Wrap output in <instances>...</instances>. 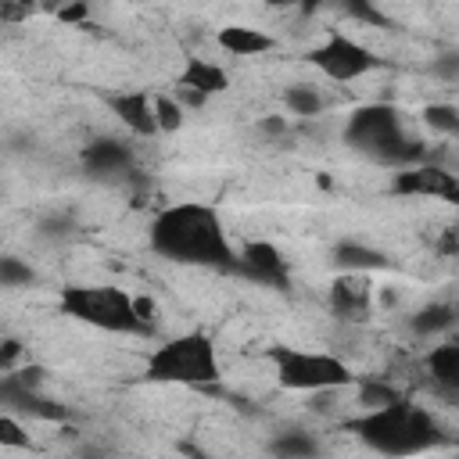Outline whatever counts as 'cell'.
Returning <instances> with one entry per match:
<instances>
[{"label":"cell","instance_id":"obj_22","mask_svg":"<svg viewBox=\"0 0 459 459\" xmlns=\"http://www.w3.org/2000/svg\"><path fill=\"white\" fill-rule=\"evenodd\" d=\"M423 122H427V129L452 136V133H459V108H452V104H427L423 108Z\"/></svg>","mask_w":459,"mask_h":459},{"label":"cell","instance_id":"obj_9","mask_svg":"<svg viewBox=\"0 0 459 459\" xmlns=\"http://www.w3.org/2000/svg\"><path fill=\"white\" fill-rule=\"evenodd\" d=\"M0 402L7 405L11 416H29V420H47V423H61L65 420V405L47 398L39 387H25L14 377H0Z\"/></svg>","mask_w":459,"mask_h":459},{"label":"cell","instance_id":"obj_13","mask_svg":"<svg viewBox=\"0 0 459 459\" xmlns=\"http://www.w3.org/2000/svg\"><path fill=\"white\" fill-rule=\"evenodd\" d=\"M111 111L122 118L126 129H133L136 136H154L158 129V115H154V97H147L143 90H129L111 97Z\"/></svg>","mask_w":459,"mask_h":459},{"label":"cell","instance_id":"obj_27","mask_svg":"<svg viewBox=\"0 0 459 459\" xmlns=\"http://www.w3.org/2000/svg\"><path fill=\"white\" fill-rule=\"evenodd\" d=\"M434 72L445 75V79H459V54H441L434 61Z\"/></svg>","mask_w":459,"mask_h":459},{"label":"cell","instance_id":"obj_19","mask_svg":"<svg viewBox=\"0 0 459 459\" xmlns=\"http://www.w3.org/2000/svg\"><path fill=\"white\" fill-rule=\"evenodd\" d=\"M455 323V312H452V305H445V301H434V305H423L412 319H409V326L416 330V333H441V330H448Z\"/></svg>","mask_w":459,"mask_h":459},{"label":"cell","instance_id":"obj_4","mask_svg":"<svg viewBox=\"0 0 459 459\" xmlns=\"http://www.w3.org/2000/svg\"><path fill=\"white\" fill-rule=\"evenodd\" d=\"M219 377V355L208 333H179L147 355V380L154 384L212 387Z\"/></svg>","mask_w":459,"mask_h":459},{"label":"cell","instance_id":"obj_7","mask_svg":"<svg viewBox=\"0 0 459 459\" xmlns=\"http://www.w3.org/2000/svg\"><path fill=\"white\" fill-rule=\"evenodd\" d=\"M308 57L323 75H330L337 82H351V79L380 68V57H373V50H366L359 39H351L344 32H330Z\"/></svg>","mask_w":459,"mask_h":459},{"label":"cell","instance_id":"obj_21","mask_svg":"<svg viewBox=\"0 0 459 459\" xmlns=\"http://www.w3.org/2000/svg\"><path fill=\"white\" fill-rule=\"evenodd\" d=\"M402 394L391 387V384H384V380H362L359 384V405L366 409V412H373V409H384V405H391V402H398Z\"/></svg>","mask_w":459,"mask_h":459},{"label":"cell","instance_id":"obj_10","mask_svg":"<svg viewBox=\"0 0 459 459\" xmlns=\"http://www.w3.org/2000/svg\"><path fill=\"white\" fill-rule=\"evenodd\" d=\"M240 276L255 280V283H269V287H283L287 283V262L283 255L269 244V240H251L240 247Z\"/></svg>","mask_w":459,"mask_h":459},{"label":"cell","instance_id":"obj_14","mask_svg":"<svg viewBox=\"0 0 459 459\" xmlns=\"http://www.w3.org/2000/svg\"><path fill=\"white\" fill-rule=\"evenodd\" d=\"M219 47L233 57H255V54H269L276 47V39L262 29H251V25H222L215 32Z\"/></svg>","mask_w":459,"mask_h":459},{"label":"cell","instance_id":"obj_20","mask_svg":"<svg viewBox=\"0 0 459 459\" xmlns=\"http://www.w3.org/2000/svg\"><path fill=\"white\" fill-rule=\"evenodd\" d=\"M283 100H287V108H290L294 115H319V111H323V97H319L316 86H308V82L287 86Z\"/></svg>","mask_w":459,"mask_h":459},{"label":"cell","instance_id":"obj_29","mask_svg":"<svg viewBox=\"0 0 459 459\" xmlns=\"http://www.w3.org/2000/svg\"><path fill=\"white\" fill-rule=\"evenodd\" d=\"M348 11H351V14H359V18H362V22H369V25H373V22H377V25H384V14H380L377 7H366V4H348Z\"/></svg>","mask_w":459,"mask_h":459},{"label":"cell","instance_id":"obj_1","mask_svg":"<svg viewBox=\"0 0 459 459\" xmlns=\"http://www.w3.org/2000/svg\"><path fill=\"white\" fill-rule=\"evenodd\" d=\"M151 247L179 265H208L222 273L240 269V251L226 240L219 212L201 201H183L165 208L151 222Z\"/></svg>","mask_w":459,"mask_h":459},{"label":"cell","instance_id":"obj_16","mask_svg":"<svg viewBox=\"0 0 459 459\" xmlns=\"http://www.w3.org/2000/svg\"><path fill=\"white\" fill-rule=\"evenodd\" d=\"M176 86H186V90H197L204 97L212 93H222L230 86V75L215 65V61H204V57H186L183 72H179V82Z\"/></svg>","mask_w":459,"mask_h":459},{"label":"cell","instance_id":"obj_24","mask_svg":"<svg viewBox=\"0 0 459 459\" xmlns=\"http://www.w3.org/2000/svg\"><path fill=\"white\" fill-rule=\"evenodd\" d=\"M0 283L4 287H29V283H36V273L22 258L7 255V258H0Z\"/></svg>","mask_w":459,"mask_h":459},{"label":"cell","instance_id":"obj_2","mask_svg":"<svg viewBox=\"0 0 459 459\" xmlns=\"http://www.w3.org/2000/svg\"><path fill=\"white\" fill-rule=\"evenodd\" d=\"M351 430L373 452H380L387 459H409V455H420V452H430V448L445 445V434H441L437 420L427 409H420L405 398L366 412Z\"/></svg>","mask_w":459,"mask_h":459},{"label":"cell","instance_id":"obj_15","mask_svg":"<svg viewBox=\"0 0 459 459\" xmlns=\"http://www.w3.org/2000/svg\"><path fill=\"white\" fill-rule=\"evenodd\" d=\"M333 265H337L341 273H359V276H366V273L387 269V255L377 251V247H369V244H359V240H341V244L333 247Z\"/></svg>","mask_w":459,"mask_h":459},{"label":"cell","instance_id":"obj_25","mask_svg":"<svg viewBox=\"0 0 459 459\" xmlns=\"http://www.w3.org/2000/svg\"><path fill=\"white\" fill-rule=\"evenodd\" d=\"M0 445L4 448H32V437H29V430L7 412V416H0Z\"/></svg>","mask_w":459,"mask_h":459},{"label":"cell","instance_id":"obj_5","mask_svg":"<svg viewBox=\"0 0 459 459\" xmlns=\"http://www.w3.org/2000/svg\"><path fill=\"white\" fill-rule=\"evenodd\" d=\"M57 305L65 316L108 330V333H151V326L136 316L133 298L118 287H86V283H68L57 294Z\"/></svg>","mask_w":459,"mask_h":459},{"label":"cell","instance_id":"obj_23","mask_svg":"<svg viewBox=\"0 0 459 459\" xmlns=\"http://www.w3.org/2000/svg\"><path fill=\"white\" fill-rule=\"evenodd\" d=\"M154 115H158V129L161 133H176L183 126V104L169 93H158L154 97Z\"/></svg>","mask_w":459,"mask_h":459},{"label":"cell","instance_id":"obj_6","mask_svg":"<svg viewBox=\"0 0 459 459\" xmlns=\"http://www.w3.org/2000/svg\"><path fill=\"white\" fill-rule=\"evenodd\" d=\"M269 359L276 366V380L287 391H337L351 384V369L348 362H341L337 355L326 351H298V348H269Z\"/></svg>","mask_w":459,"mask_h":459},{"label":"cell","instance_id":"obj_32","mask_svg":"<svg viewBox=\"0 0 459 459\" xmlns=\"http://www.w3.org/2000/svg\"><path fill=\"white\" fill-rule=\"evenodd\" d=\"M25 14H29V7H14V4H4V7H0V18H4V22H14V18H25Z\"/></svg>","mask_w":459,"mask_h":459},{"label":"cell","instance_id":"obj_26","mask_svg":"<svg viewBox=\"0 0 459 459\" xmlns=\"http://www.w3.org/2000/svg\"><path fill=\"white\" fill-rule=\"evenodd\" d=\"M18 355H22V344H18L14 337H7V341H4V348H0V377H4V373H14Z\"/></svg>","mask_w":459,"mask_h":459},{"label":"cell","instance_id":"obj_33","mask_svg":"<svg viewBox=\"0 0 459 459\" xmlns=\"http://www.w3.org/2000/svg\"><path fill=\"white\" fill-rule=\"evenodd\" d=\"M262 129L273 133V136H280V133H287V122L283 118H262Z\"/></svg>","mask_w":459,"mask_h":459},{"label":"cell","instance_id":"obj_17","mask_svg":"<svg viewBox=\"0 0 459 459\" xmlns=\"http://www.w3.org/2000/svg\"><path fill=\"white\" fill-rule=\"evenodd\" d=\"M427 369L437 384H445L448 391L459 394V341H448V344H437L430 355H427Z\"/></svg>","mask_w":459,"mask_h":459},{"label":"cell","instance_id":"obj_30","mask_svg":"<svg viewBox=\"0 0 459 459\" xmlns=\"http://www.w3.org/2000/svg\"><path fill=\"white\" fill-rule=\"evenodd\" d=\"M176 100L179 104H190V108H204V93H197V90H186V86H176Z\"/></svg>","mask_w":459,"mask_h":459},{"label":"cell","instance_id":"obj_28","mask_svg":"<svg viewBox=\"0 0 459 459\" xmlns=\"http://www.w3.org/2000/svg\"><path fill=\"white\" fill-rule=\"evenodd\" d=\"M57 18H61V22H86V18H90V4H68V7H57Z\"/></svg>","mask_w":459,"mask_h":459},{"label":"cell","instance_id":"obj_31","mask_svg":"<svg viewBox=\"0 0 459 459\" xmlns=\"http://www.w3.org/2000/svg\"><path fill=\"white\" fill-rule=\"evenodd\" d=\"M133 308H136V316L151 326V319H154V301H151V298H133Z\"/></svg>","mask_w":459,"mask_h":459},{"label":"cell","instance_id":"obj_18","mask_svg":"<svg viewBox=\"0 0 459 459\" xmlns=\"http://www.w3.org/2000/svg\"><path fill=\"white\" fill-rule=\"evenodd\" d=\"M273 459H319V441L305 430H283L269 441Z\"/></svg>","mask_w":459,"mask_h":459},{"label":"cell","instance_id":"obj_8","mask_svg":"<svg viewBox=\"0 0 459 459\" xmlns=\"http://www.w3.org/2000/svg\"><path fill=\"white\" fill-rule=\"evenodd\" d=\"M391 190L405 194V197H437V201L459 204V176L448 172V169H437V165L398 169L394 179H391Z\"/></svg>","mask_w":459,"mask_h":459},{"label":"cell","instance_id":"obj_34","mask_svg":"<svg viewBox=\"0 0 459 459\" xmlns=\"http://www.w3.org/2000/svg\"><path fill=\"white\" fill-rule=\"evenodd\" d=\"M197 459H208V455H197Z\"/></svg>","mask_w":459,"mask_h":459},{"label":"cell","instance_id":"obj_12","mask_svg":"<svg viewBox=\"0 0 459 459\" xmlns=\"http://www.w3.org/2000/svg\"><path fill=\"white\" fill-rule=\"evenodd\" d=\"M82 165L90 176H115L133 165V151H129V143H122L115 136H97L82 147Z\"/></svg>","mask_w":459,"mask_h":459},{"label":"cell","instance_id":"obj_11","mask_svg":"<svg viewBox=\"0 0 459 459\" xmlns=\"http://www.w3.org/2000/svg\"><path fill=\"white\" fill-rule=\"evenodd\" d=\"M369 305H373V290H369L366 276H359V273H341V276L330 283V308H333L341 319L362 323V319L369 316Z\"/></svg>","mask_w":459,"mask_h":459},{"label":"cell","instance_id":"obj_3","mask_svg":"<svg viewBox=\"0 0 459 459\" xmlns=\"http://www.w3.org/2000/svg\"><path fill=\"white\" fill-rule=\"evenodd\" d=\"M344 143L384 161V165H398V169H409V161H416L423 154V147L412 136H405L402 118L391 104L355 108L348 126H344Z\"/></svg>","mask_w":459,"mask_h":459}]
</instances>
